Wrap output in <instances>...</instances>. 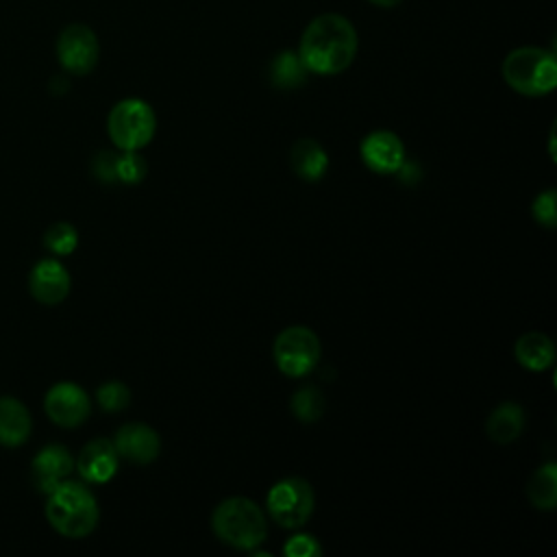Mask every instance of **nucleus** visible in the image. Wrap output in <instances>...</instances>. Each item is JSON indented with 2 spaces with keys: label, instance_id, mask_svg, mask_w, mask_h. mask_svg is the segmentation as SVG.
Instances as JSON below:
<instances>
[{
  "label": "nucleus",
  "instance_id": "obj_1",
  "mask_svg": "<svg viewBox=\"0 0 557 557\" xmlns=\"http://www.w3.org/2000/svg\"><path fill=\"white\" fill-rule=\"evenodd\" d=\"M357 30L352 22L339 13H322L313 17L298 44V57L313 74H339L355 61Z\"/></svg>",
  "mask_w": 557,
  "mask_h": 557
},
{
  "label": "nucleus",
  "instance_id": "obj_7",
  "mask_svg": "<svg viewBox=\"0 0 557 557\" xmlns=\"http://www.w3.org/2000/svg\"><path fill=\"white\" fill-rule=\"evenodd\" d=\"M274 363L287 376H305L320 361V339L307 326H287L283 329L272 346Z\"/></svg>",
  "mask_w": 557,
  "mask_h": 557
},
{
  "label": "nucleus",
  "instance_id": "obj_15",
  "mask_svg": "<svg viewBox=\"0 0 557 557\" xmlns=\"http://www.w3.org/2000/svg\"><path fill=\"white\" fill-rule=\"evenodd\" d=\"M30 413L15 396H0V444L22 446L30 435Z\"/></svg>",
  "mask_w": 557,
  "mask_h": 557
},
{
  "label": "nucleus",
  "instance_id": "obj_19",
  "mask_svg": "<svg viewBox=\"0 0 557 557\" xmlns=\"http://www.w3.org/2000/svg\"><path fill=\"white\" fill-rule=\"evenodd\" d=\"M527 496L531 505L540 511H553L557 507V463L548 461L540 466L529 483H527Z\"/></svg>",
  "mask_w": 557,
  "mask_h": 557
},
{
  "label": "nucleus",
  "instance_id": "obj_27",
  "mask_svg": "<svg viewBox=\"0 0 557 557\" xmlns=\"http://www.w3.org/2000/svg\"><path fill=\"white\" fill-rule=\"evenodd\" d=\"M115 152L111 150H100L94 161H91V172L98 181L102 183H115L117 176H115Z\"/></svg>",
  "mask_w": 557,
  "mask_h": 557
},
{
  "label": "nucleus",
  "instance_id": "obj_8",
  "mask_svg": "<svg viewBox=\"0 0 557 557\" xmlns=\"http://www.w3.org/2000/svg\"><path fill=\"white\" fill-rule=\"evenodd\" d=\"M100 57L96 33L87 24H67L57 37V59L70 74H89Z\"/></svg>",
  "mask_w": 557,
  "mask_h": 557
},
{
  "label": "nucleus",
  "instance_id": "obj_9",
  "mask_svg": "<svg viewBox=\"0 0 557 557\" xmlns=\"http://www.w3.org/2000/svg\"><path fill=\"white\" fill-rule=\"evenodd\" d=\"M44 411L54 424L63 429H74L89 418L91 403L81 385L72 381H61L46 392Z\"/></svg>",
  "mask_w": 557,
  "mask_h": 557
},
{
  "label": "nucleus",
  "instance_id": "obj_6",
  "mask_svg": "<svg viewBox=\"0 0 557 557\" xmlns=\"http://www.w3.org/2000/svg\"><path fill=\"white\" fill-rule=\"evenodd\" d=\"M265 507L276 524L285 529L302 527L315 507L313 487L300 476L281 479L270 487Z\"/></svg>",
  "mask_w": 557,
  "mask_h": 557
},
{
  "label": "nucleus",
  "instance_id": "obj_13",
  "mask_svg": "<svg viewBox=\"0 0 557 557\" xmlns=\"http://www.w3.org/2000/svg\"><path fill=\"white\" fill-rule=\"evenodd\" d=\"M70 272L57 259H41L33 265L28 276V289L41 305H57L70 294Z\"/></svg>",
  "mask_w": 557,
  "mask_h": 557
},
{
  "label": "nucleus",
  "instance_id": "obj_20",
  "mask_svg": "<svg viewBox=\"0 0 557 557\" xmlns=\"http://www.w3.org/2000/svg\"><path fill=\"white\" fill-rule=\"evenodd\" d=\"M270 81L278 89H296L307 81L309 70L300 61L298 52L294 50H283L278 52L272 63H270Z\"/></svg>",
  "mask_w": 557,
  "mask_h": 557
},
{
  "label": "nucleus",
  "instance_id": "obj_25",
  "mask_svg": "<svg viewBox=\"0 0 557 557\" xmlns=\"http://www.w3.org/2000/svg\"><path fill=\"white\" fill-rule=\"evenodd\" d=\"M531 213L537 224L546 228H555L557 226V191L550 187L537 194L531 205Z\"/></svg>",
  "mask_w": 557,
  "mask_h": 557
},
{
  "label": "nucleus",
  "instance_id": "obj_16",
  "mask_svg": "<svg viewBox=\"0 0 557 557\" xmlns=\"http://www.w3.org/2000/svg\"><path fill=\"white\" fill-rule=\"evenodd\" d=\"M513 352H516L518 363L533 372H542V370L550 368L555 361V344L548 335H544L540 331H529V333L520 335L513 346Z\"/></svg>",
  "mask_w": 557,
  "mask_h": 557
},
{
  "label": "nucleus",
  "instance_id": "obj_3",
  "mask_svg": "<svg viewBox=\"0 0 557 557\" xmlns=\"http://www.w3.org/2000/svg\"><path fill=\"white\" fill-rule=\"evenodd\" d=\"M211 529L220 542L237 550H252L268 533L261 507L246 496H231L218 503L211 513Z\"/></svg>",
  "mask_w": 557,
  "mask_h": 557
},
{
  "label": "nucleus",
  "instance_id": "obj_12",
  "mask_svg": "<svg viewBox=\"0 0 557 557\" xmlns=\"http://www.w3.org/2000/svg\"><path fill=\"white\" fill-rule=\"evenodd\" d=\"M74 470V459L70 450L61 444L44 446L33 463H30V479L37 492L50 494L59 483H63Z\"/></svg>",
  "mask_w": 557,
  "mask_h": 557
},
{
  "label": "nucleus",
  "instance_id": "obj_5",
  "mask_svg": "<svg viewBox=\"0 0 557 557\" xmlns=\"http://www.w3.org/2000/svg\"><path fill=\"white\" fill-rule=\"evenodd\" d=\"M107 131L120 150H141L157 131V115L141 98H124L109 111Z\"/></svg>",
  "mask_w": 557,
  "mask_h": 557
},
{
  "label": "nucleus",
  "instance_id": "obj_22",
  "mask_svg": "<svg viewBox=\"0 0 557 557\" xmlns=\"http://www.w3.org/2000/svg\"><path fill=\"white\" fill-rule=\"evenodd\" d=\"M44 246L59 257L70 255L78 246V233L70 222H57L44 233Z\"/></svg>",
  "mask_w": 557,
  "mask_h": 557
},
{
  "label": "nucleus",
  "instance_id": "obj_2",
  "mask_svg": "<svg viewBox=\"0 0 557 557\" xmlns=\"http://www.w3.org/2000/svg\"><path fill=\"white\" fill-rule=\"evenodd\" d=\"M46 518L57 533L78 540L96 529L100 509L87 485L65 479L48 494Z\"/></svg>",
  "mask_w": 557,
  "mask_h": 557
},
{
  "label": "nucleus",
  "instance_id": "obj_28",
  "mask_svg": "<svg viewBox=\"0 0 557 557\" xmlns=\"http://www.w3.org/2000/svg\"><path fill=\"white\" fill-rule=\"evenodd\" d=\"M368 2H372L374 7H381V9H394V7L400 4L403 0H368Z\"/></svg>",
  "mask_w": 557,
  "mask_h": 557
},
{
  "label": "nucleus",
  "instance_id": "obj_23",
  "mask_svg": "<svg viewBox=\"0 0 557 557\" xmlns=\"http://www.w3.org/2000/svg\"><path fill=\"white\" fill-rule=\"evenodd\" d=\"M146 172H148V165L137 150H122V154L115 157V176L120 183L135 185L144 181Z\"/></svg>",
  "mask_w": 557,
  "mask_h": 557
},
{
  "label": "nucleus",
  "instance_id": "obj_17",
  "mask_svg": "<svg viewBox=\"0 0 557 557\" xmlns=\"http://www.w3.org/2000/svg\"><path fill=\"white\" fill-rule=\"evenodd\" d=\"M289 163L300 178L320 181L329 168V154L315 139L302 137L292 146Z\"/></svg>",
  "mask_w": 557,
  "mask_h": 557
},
{
  "label": "nucleus",
  "instance_id": "obj_21",
  "mask_svg": "<svg viewBox=\"0 0 557 557\" xmlns=\"http://www.w3.org/2000/svg\"><path fill=\"white\" fill-rule=\"evenodd\" d=\"M289 409L292 413L305 422V424H311V422H318L326 409V403H324V394L313 387V385H305L300 387L298 392H294L292 396V403H289Z\"/></svg>",
  "mask_w": 557,
  "mask_h": 557
},
{
  "label": "nucleus",
  "instance_id": "obj_11",
  "mask_svg": "<svg viewBox=\"0 0 557 557\" xmlns=\"http://www.w3.org/2000/svg\"><path fill=\"white\" fill-rule=\"evenodd\" d=\"M111 442L115 446L117 457H122L131 463H139V466H146V463L154 461L159 457V450H161L159 433L152 426L139 424V422H131V424L120 426Z\"/></svg>",
  "mask_w": 557,
  "mask_h": 557
},
{
  "label": "nucleus",
  "instance_id": "obj_24",
  "mask_svg": "<svg viewBox=\"0 0 557 557\" xmlns=\"http://www.w3.org/2000/svg\"><path fill=\"white\" fill-rule=\"evenodd\" d=\"M96 400L104 411H122L131 403V389L122 381H107L96 389Z\"/></svg>",
  "mask_w": 557,
  "mask_h": 557
},
{
  "label": "nucleus",
  "instance_id": "obj_26",
  "mask_svg": "<svg viewBox=\"0 0 557 557\" xmlns=\"http://www.w3.org/2000/svg\"><path fill=\"white\" fill-rule=\"evenodd\" d=\"M283 553L287 557H318L322 553L318 540L309 533H296L292 535L285 546H283Z\"/></svg>",
  "mask_w": 557,
  "mask_h": 557
},
{
  "label": "nucleus",
  "instance_id": "obj_10",
  "mask_svg": "<svg viewBox=\"0 0 557 557\" xmlns=\"http://www.w3.org/2000/svg\"><path fill=\"white\" fill-rule=\"evenodd\" d=\"M361 161L379 174H394L405 163V146L392 131H372L359 146Z\"/></svg>",
  "mask_w": 557,
  "mask_h": 557
},
{
  "label": "nucleus",
  "instance_id": "obj_14",
  "mask_svg": "<svg viewBox=\"0 0 557 557\" xmlns=\"http://www.w3.org/2000/svg\"><path fill=\"white\" fill-rule=\"evenodd\" d=\"M117 453L111 440L98 437L87 442L76 459V470L87 483H107L117 472Z\"/></svg>",
  "mask_w": 557,
  "mask_h": 557
},
{
  "label": "nucleus",
  "instance_id": "obj_4",
  "mask_svg": "<svg viewBox=\"0 0 557 557\" xmlns=\"http://www.w3.org/2000/svg\"><path fill=\"white\" fill-rule=\"evenodd\" d=\"M505 83L522 96H546L557 85V59L553 52L535 46L511 50L503 61Z\"/></svg>",
  "mask_w": 557,
  "mask_h": 557
},
{
  "label": "nucleus",
  "instance_id": "obj_18",
  "mask_svg": "<svg viewBox=\"0 0 557 557\" xmlns=\"http://www.w3.org/2000/svg\"><path fill=\"white\" fill-rule=\"evenodd\" d=\"M524 429V409L518 403H500L485 422V433L496 444L513 442Z\"/></svg>",
  "mask_w": 557,
  "mask_h": 557
}]
</instances>
